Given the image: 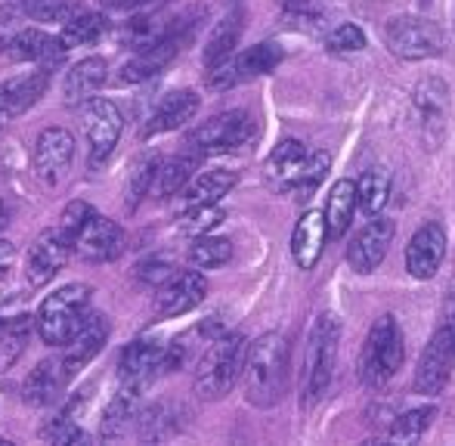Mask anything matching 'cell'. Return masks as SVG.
<instances>
[{
  "label": "cell",
  "mask_w": 455,
  "mask_h": 446,
  "mask_svg": "<svg viewBox=\"0 0 455 446\" xmlns=\"http://www.w3.org/2000/svg\"><path fill=\"white\" fill-rule=\"evenodd\" d=\"M189 264L196 270H217V267L229 264L233 260V242L223 239V235H192V245L186 251Z\"/></svg>",
  "instance_id": "d590c367"
},
{
  "label": "cell",
  "mask_w": 455,
  "mask_h": 446,
  "mask_svg": "<svg viewBox=\"0 0 455 446\" xmlns=\"http://www.w3.org/2000/svg\"><path fill=\"white\" fill-rule=\"evenodd\" d=\"M108 28V19L102 12H91V10H78L62 22L60 28V41L62 47H91V44L100 41Z\"/></svg>",
  "instance_id": "d6a6232c"
},
{
  "label": "cell",
  "mask_w": 455,
  "mask_h": 446,
  "mask_svg": "<svg viewBox=\"0 0 455 446\" xmlns=\"http://www.w3.org/2000/svg\"><path fill=\"white\" fill-rule=\"evenodd\" d=\"M282 6H285L288 12H294V10H313V0H282Z\"/></svg>",
  "instance_id": "816d5d0a"
},
{
  "label": "cell",
  "mask_w": 455,
  "mask_h": 446,
  "mask_svg": "<svg viewBox=\"0 0 455 446\" xmlns=\"http://www.w3.org/2000/svg\"><path fill=\"white\" fill-rule=\"evenodd\" d=\"M140 416V387L121 385L118 391L112 394L106 412H102V437L106 441H118V437L127 434V425L137 422Z\"/></svg>",
  "instance_id": "f546056e"
},
{
  "label": "cell",
  "mask_w": 455,
  "mask_h": 446,
  "mask_svg": "<svg viewBox=\"0 0 455 446\" xmlns=\"http://www.w3.org/2000/svg\"><path fill=\"white\" fill-rule=\"evenodd\" d=\"M338 344H341V323L331 314H319L307 332L304 366H300V403L310 406L329 391L335 378Z\"/></svg>",
  "instance_id": "7a4b0ae2"
},
{
  "label": "cell",
  "mask_w": 455,
  "mask_h": 446,
  "mask_svg": "<svg viewBox=\"0 0 455 446\" xmlns=\"http://www.w3.org/2000/svg\"><path fill=\"white\" fill-rule=\"evenodd\" d=\"M158 162H162L158 155H143V158L133 162L131 174H127V193H124L127 195L124 199L127 211H137L140 202H143L146 195H152V183H156Z\"/></svg>",
  "instance_id": "8d00e7d4"
},
{
  "label": "cell",
  "mask_w": 455,
  "mask_h": 446,
  "mask_svg": "<svg viewBox=\"0 0 455 446\" xmlns=\"http://www.w3.org/2000/svg\"><path fill=\"white\" fill-rule=\"evenodd\" d=\"M91 214H93V208L87 205V202L75 199V202H68V205H66V211L60 214V223H56V227H60L62 233L68 235V242H72V235L78 233V229H81V223H84L87 218H91Z\"/></svg>",
  "instance_id": "ee69618b"
},
{
  "label": "cell",
  "mask_w": 455,
  "mask_h": 446,
  "mask_svg": "<svg viewBox=\"0 0 455 446\" xmlns=\"http://www.w3.org/2000/svg\"><path fill=\"white\" fill-rule=\"evenodd\" d=\"M443 329H446V335H450L452 350H455V291H452L450 301H446V320H443Z\"/></svg>",
  "instance_id": "681fc988"
},
{
  "label": "cell",
  "mask_w": 455,
  "mask_h": 446,
  "mask_svg": "<svg viewBox=\"0 0 455 446\" xmlns=\"http://www.w3.org/2000/svg\"><path fill=\"white\" fill-rule=\"evenodd\" d=\"M245 350L248 341L239 332H223L211 341V347L202 354L196 366V378L192 387L202 400H223L242 378V366H245Z\"/></svg>",
  "instance_id": "3957f363"
},
{
  "label": "cell",
  "mask_w": 455,
  "mask_h": 446,
  "mask_svg": "<svg viewBox=\"0 0 455 446\" xmlns=\"http://www.w3.org/2000/svg\"><path fill=\"white\" fill-rule=\"evenodd\" d=\"M75 158V133L66 127H44L35 139V152H31V171L41 189H56L66 180L68 168Z\"/></svg>",
  "instance_id": "9c48e42d"
},
{
  "label": "cell",
  "mask_w": 455,
  "mask_h": 446,
  "mask_svg": "<svg viewBox=\"0 0 455 446\" xmlns=\"http://www.w3.org/2000/svg\"><path fill=\"white\" fill-rule=\"evenodd\" d=\"M12 62H35V66H53L66 56L60 35H47L41 28H16L4 50Z\"/></svg>",
  "instance_id": "7402d4cb"
},
{
  "label": "cell",
  "mask_w": 455,
  "mask_h": 446,
  "mask_svg": "<svg viewBox=\"0 0 455 446\" xmlns=\"http://www.w3.org/2000/svg\"><path fill=\"white\" fill-rule=\"evenodd\" d=\"M124 245L127 235L121 229V223L112 218H102L96 211L72 235V254H78L81 260H91V264H108V260L121 258Z\"/></svg>",
  "instance_id": "8fae6325"
},
{
  "label": "cell",
  "mask_w": 455,
  "mask_h": 446,
  "mask_svg": "<svg viewBox=\"0 0 455 446\" xmlns=\"http://www.w3.org/2000/svg\"><path fill=\"white\" fill-rule=\"evenodd\" d=\"M415 106L425 121V137L431 146H437L443 139L446 127V112H450V91L440 78H425L415 91Z\"/></svg>",
  "instance_id": "cb8c5ba5"
},
{
  "label": "cell",
  "mask_w": 455,
  "mask_h": 446,
  "mask_svg": "<svg viewBox=\"0 0 455 446\" xmlns=\"http://www.w3.org/2000/svg\"><path fill=\"white\" fill-rule=\"evenodd\" d=\"M66 385H68V375L62 369V360H44L25 378L22 400L28 406H53L62 397Z\"/></svg>",
  "instance_id": "d4e9b609"
},
{
  "label": "cell",
  "mask_w": 455,
  "mask_h": 446,
  "mask_svg": "<svg viewBox=\"0 0 455 446\" xmlns=\"http://www.w3.org/2000/svg\"><path fill=\"white\" fill-rule=\"evenodd\" d=\"M356 211V189L354 180H338L329 193V202H325V235L329 239H341L350 229V220H354Z\"/></svg>",
  "instance_id": "4dcf8cb0"
},
{
  "label": "cell",
  "mask_w": 455,
  "mask_h": 446,
  "mask_svg": "<svg viewBox=\"0 0 455 446\" xmlns=\"http://www.w3.org/2000/svg\"><path fill=\"white\" fill-rule=\"evenodd\" d=\"M446 258V233L440 223H425L406 245V270L412 279H431Z\"/></svg>",
  "instance_id": "ffe728a7"
},
{
  "label": "cell",
  "mask_w": 455,
  "mask_h": 446,
  "mask_svg": "<svg viewBox=\"0 0 455 446\" xmlns=\"http://www.w3.org/2000/svg\"><path fill=\"white\" fill-rule=\"evenodd\" d=\"M0 443H10V441H6V437H0Z\"/></svg>",
  "instance_id": "db71d44e"
},
{
  "label": "cell",
  "mask_w": 455,
  "mask_h": 446,
  "mask_svg": "<svg viewBox=\"0 0 455 446\" xmlns=\"http://www.w3.org/2000/svg\"><path fill=\"white\" fill-rule=\"evenodd\" d=\"M325 47H329L331 53H356V50L365 47V35L356 22H344V25H338V28L329 31Z\"/></svg>",
  "instance_id": "7bdbcfd3"
},
{
  "label": "cell",
  "mask_w": 455,
  "mask_h": 446,
  "mask_svg": "<svg viewBox=\"0 0 455 446\" xmlns=\"http://www.w3.org/2000/svg\"><path fill=\"white\" fill-rule=\"evenodd\" d=\"M108 332H112L108 316H102V314L84 316V323L78 326V332L68 338L66 354H62V369H66L68 381H72L87 362H93L96 356H100V350L106 347V341H108Z\"/></svg>",
  "instance_id": "ac0fdd59"
},
{
  "label": "cell",
  "mask_w": 455,
  "mask_h": 446,
  "mask_svg": "<svg viewBox=\"0 0 455 446\" xmlns=\"http://www.w3.org/2000/svg\"><path fill=\"white\" fill-rule=\"evenodd\" d=\"M68 258H72L68 235L60 227L44 229L35 239V245L28 248V258H25V279H28V285H35V289L47 285L68 264Z\"/></svg>",
  "instance_id": "4fadbf2b"
},
{
  "label": "cell",
  "mask_w": 455,
  "mask_h": 446,
  "mask_svg": "<svg viewBox=\"0 0 455 446\" xmlns=\"http://www.w3.org/2000/svg\"><path fill=\"white\" fill-rule=\"evenodd\" d=\"M19 298H10V301H0V329H4V323H10V316L19 314Z\"/></svg>",
  "instance_id": "f907efd6"
},
{
  "label": "cell",
  "mask_w": 455,
  "mask_h": 446,
  "mask_svg": "<svg viewBox=\"0 0 455 446\" xmlns=\"http://www.w3.org/2000/svg\"><path fill=\"white\" fill-rule=\"evenodd\" d=\"M189 37H192V28H183V31H174V35L162 37V41L152 44V47L137 50L133 60H127L124 66L118 68L115 81H118V84H143V81L156 78L164 66H171V60L180 53Z\"/></svg>",
  "instance_id": "5bb4252c"
},
{
  "label": "cell",
  "mask_w": 455,
  "mask_h": 446,
  "mask_svg": "<svg viewBox=\"0 0 455 446\" xmlns=\"http://www.w3.org/2000/svg\"><path fill=\"white\" fill-rule=\"evenodd\" d=\"M307 158H310V149H307L300 139H282L270 152L267 168H264V177H267V183H270V189H275V193H294L300 174H304Z\"/></svg>",
  "instance_id": "44dd1931"
},
{
  "label": "cell",
  "mask_w": 455,
  "mask_h": 446,
  "mask_svg": "<svg viewBox=\"0 0 455 446\" xmlns=\"http://www.w3.org/2000/svg\"><path fill=\"white\" fill-rule=\"evenodd\" d=\"M12 258H16V245H12V242H6V239H0V279L10 273Z\"/></svg>",
  "instance_id": "c3c4849f"
},
{
  "label": "cell",
  "mask_w": 455,
  "mask_h": 446,
  "mask_svg": "<svg viewBox=\"0 0 455 446\" xmlns=\"http://www.w3.org/2000/svg\"><path fill=\"white\" fill-rule=\"evenodd\" d=\"M168 4V0H100V6L106 10H146V6Z\"/></svg>",
  "instance_id": "bcb514c9"
},
{
  "label": "cell",
  "mask_w": 455,
  "mask_h": 446,
  "mask_svg": "<svg viewBox=\"0 0 455 446\" xmlns=\"http://www.w3.org/2000/svg\"><path fill=\"white\" fill-rule=\"evenodd\" d=\"M50 84V72L47 66H41L37 72H28L16 81H6L0 84V124L10 118H19L22 112H28L37 100L44 97Z\"/></svg>",
  "instance_id": "603a6c76"
},
{
  "label": "cell",
  "mask_w": 455,
  "mask_h": 446,
  "mask_svg": "<svg viewBox=\"0 0 455 446\" xmlns=\"http://www.w3.org/2000/svg\"><path fill=\"white\" fill-rule=\"evenodd\" d=\"M403 362H406V341H403L400 323L390 314L378 316L360 354V378L369 387H384L396 378Z\"/></svg>",
  "instance_id": "5b68a950"
},
{
  "label": "cell",
  "mask_w": 455,
  "mask_h": 446,
  "mask_svg": "<svg viewBox=\"0 0 455 446\" xmlns=\"http://www.w3.org/2000/svg\"><path fill=\"white\" fill-rule=\"evenodd\" d=\"M223 218H227V214L217 205H189V211L180 218V229L189 235H204V233H211L217 223H223Z\"/></svg>",
  "instance_id": "b9f144b4"
},
{
  "label": "cell",
  "mask_w": 455,
  "mask_h": 446,
  "mask_svg": "<svg viewBox=\"0 0 455 446\" xmlns=\"http://www.w3.org/2000/svg\"><path fill=\"white\" fill-rule=\"evenodd\" d=\"M198 109H202V97H198L196 91H171L168 97L158 100V106L149 112L140 137L149 139V137H162V133L177 131L186 121L196 118Z\"/></svg>",
  "instance_id": "d6986e66"
},
{
  "label": "cell",
  "mask_w": 455,
  "mask_h": 446,
  "mask_svg": "<svg viewBox=\"0 0 455 446\" xmlns=\"http://www.w3.org/2000/svg\"><path fill=\"white\" fill-rule=\"evenodd\" d=\"M108 78V62L102 56H87V60L75 62L66 72V81H62V93H66L68 103H84L91 100Z\"/></svg>",
  "instance_id": "83f0119b"
},
{
  "label": "cell",
  "mask_w": 455,
  "mask_h": 446,
  "mask_svg": "<svg viewBox=\"0 0 455 446\" xmlns=\"http://www.w3.org/2000/svg\"><path fill=\"white\" fill-rule=\"evenodd\" d=\"M434 418H437V406H419V410H409V412H403V416L394 418L387 437L394 443H415L427 428H431Z\"/></svg>",
  "instance_id": "74e56055"
},
{
  "label": "cell",
  "mask_w": 455,
  "mask_h": 446,
  "mask_svg": "<svg viewBox=\"0 0 455 446\" xmlns=\"http://www.w3.org/2000/svg\"><path fill=\"white\" fill-rule=\"evenodd\" d=\"M282 60H285V50H282L279 44H273V41L254 44V47H248L245 53L229 56L227 62L208 68V87L211 91H229V87L245 84V81L273 72Z\"/></svg>",
  "instance_id": "30bf717a"
},
{
  "label": "cell",
  "mask_w": 455,
  "mask_h": 446,
  "mask_svg": "<svg viewBox=\"0 0 455 446\" xmlns=\"http://www.w3.org/2000/svg\"><path fill=\"white\" fill-rule=\"evenodd\" d=\"M329 168H331V155L325 149H313L310 158L304 164V174H300L298 187H294V195L298 199H310L313 193L319 189V183L329 177Z\"/></svg>",
  "instance_id": "60d3db41"
},
{
  "label": "cell",
  "mask_w": 455,
  "mask_h": 446,
  "mask_svg": "<svg viewBox=\"0 0 455 446\" xmlns=\"http://www.w3.org/2000/svg\"><path fill=\"white\" fill-rule=\"evenodd\" d=\"M396 235V223L390 218H371L360 233L354 235V242L347 245V264L356 273H375L381 267V260L387 258L390 242Z\"/></svg>",
  "instance_id": "9a60e30c"
},
{
  "label": "cell",
  "mask_w": 455,
  "mask_h": 446,
  "mask_svg": "<svg viewBox=\"0 0 455 446\" xmlns=\"http://www.w3.org/2000/svg\"><path fill=\"white\" fill-rule=\"evenodd\" d=\"M91 314V285L72 283L56 289L50 298H44L41 310L35 316V329L44 344L50 347H66L68 338L78 332L84 316Z\"/></svg>",
  "instance_id": "277c9868"
},
{
  "label": "cell",
  "mask_w": 455,
  "mask_h": 446,
  "mask_svg": "<svg viewBox=\"0 0 455 446\" xmlns=\"http://www.w3.org/2000/svg\"><path fill=\"white\" fill-rule=\"evenodd\" d=\"M239 183V174L235 171H202V174H192L189 183L183 187V199L186 205H217L229 189Z\"/></svg>",
  "instance_id": "f1b7e54d"
},
{
  "label": "cell",
  "mask_w": 455,
  "mask_h": 446,
  "mask_svg": "<svg viewBox=\"0 0 455 446\" xmlns=\"http://www.w3.org/2000/svg\"><path fill=\"white\" fill-rule=\"evenodd\" d=\"M19 10L35 22H66L81 10L78 0H19Z\"/></svg>",
  "instance_id": "f35d334b"
},
{
  "label": "cell",
  "mask_w": 455,
  "mask_h": 446,
  "mask_svg": "<svg viewBox=\"0 0 455 446\" xmlns=\"http://www.w3.org/2000/svg\"><path fill=\"white\" fill-rule=\"evenodd\" d=\"M198 168V155L189 152V155H177V158H168V162H158V171H156V189L158 199H171V195L183 193V187L189 183V177L196 174Z\"/></svg>",
  "instance_id": "836d02e7"
},
{
  "label": "cell",
  "mask_w": 455,
  "mask_h": 446,
  "mask_svg": "<svg viewBox=\"0 0 455 446\" xmlns=\"http://www.w3.org/2000/svg\"><path fill=\"white\" fill-rule=\"evenodd\" d=\"M6 227H10V205L0 199V233H4Z\"/></svg>",
  "instance_id": "f5cc1de1"
},
{
  "label": "cell",
  "mask_w": 455,
  "mask_h": 446,
  "mask_svg": "<svg viewBox=\"0 0 455 446\" xmlns=\"http://www.w3.org/2000/svg\"><path fill=\"white\" fill-rule=\"evenodd\" d=\"M81 121H84L87 137V164H91V171H100L118 146L121 131H124V115L112 100L91 97L81 106Z\"/></svg>",
  "instance_id": "ba28073f"
},
{
  "label": "cell",
  "mask_w": 455,
  "mask_h": 446,
  "mask_svg": "<svg viewBox=\"0 0 455 446\" xmlns=\"http://www.w3.org/2000/svg\"><path fill=\"white\" fill-rule=\"evenodd\" d=\"M164 347L156 338H137L118 356V381L143 391L158 372H164Z\"/></svg>",
  "instance_id": "e0dca14e"
},
{
  "label": "cell",
  "mask_w": 455,
  "mask_h": 446,
  "mask_svg": "<svg viewBox=\"0 0 455 446\" xmlns=\"http://www.w3.org/2000/svg\"><path fill=\"white\" fill-rule=\"evenodd\" d=\"M242 31H245V12L233 10L229 16H223L220 22L214 25V31L208 35V41H204V50H202L204 68H214V66H220V62H227L229 56L235 53V47H239Z\"/></svg>",
  "instance_id": "4316f807"
},
{
  "label": "cell",
  "mask_w": 455,
  "mask_h": 446,
  "mask_svg": "<svg viewBox=\"0 0 455 446\" xmlns=\"http://www.w3.org/2000/svg\"><path fill=\"white\" fill-rule=\"evenodd\" d=\"M208 298V279L198 270H180L171 273L162 285L156 289V310L158 320H174V316H183L189 310H196L198 304Z\"/></svg>",
  "instance_id": "7c38bea8"
},
{
  "label": "cell",
  "mask_w": 455,
  "mask_h": 446,
  "mask_svg": "<svg viewBox=\"0 0 455 446\" xmlns=\"http://www.w3.org/2000/svg\"><path fill=\"white\" fill-rule=\"evenodd\" d=\"M258 124H254L251 112L245 109H229V112H220L214 118L202 121L196 131L189 133L186 146L189 152H196L198 158L202 155H223V152H233L239 146H245L248 139L254 137Z\"/></svg>",
  "instance_id": "52a82bcc"
},
{
  "label": "cell",
  "mask_w": 455,
  "mask_h": 446,
  "mask_svg": "<svg viewBox=\"0 0 455 446\" xmlns=\"http://www.w3.org/2000/svg\"><path fill=\"white\" fill-rule=\"evenodd\" d=\"M31 329H35V316L28 310H19L16 316H10V323H4V329H0V375L10 372L19 362V356L25 354Z\"/></svg>",
  "instance_id": "1f68e13d"
},
{
  "label": "cell",
  "mask_w": 455,
  "mask_h": 446,
  "mask_svg": "<svg viewBox=\"0 0 455 446\" xmlns=\"http://www.w3.org/2000/svg\"><path fill=\"white\" fill-rule=\"evenodd\" d=\"M325 218L319 211H307L304 218L298 220L291 235V254H294V264L300 270H313L323 258V248H325Z\"/></svg>",
  "instance_id": "484cf974"
},
{
  "label": "cell",
  "mask_w": 455,
  "mask_h": 446,
  "mask_svg": "<svg viewBox=\"0 0 455 446\" xmlns=\"http://www.w3.org/2000/svg\"><path fill=\"white\" fill-rule=\"evenodd\" d=\"M384 47L396 56V60L419 62L431 60V56L443 53V31L437 22L421 16H396L381 28Z\"/></svg>",
  "instance_id": "8992f818"
},
{
  "label": "cell",
  "mask_w": 455,
  "mask_h": 446,
  "mask_svg": "<svg viewBox=\"0 0 455 446\" xmlns=\"http://www.w3.org/2000/svg\"><path fill=\"white\" fill-rule=\"evenodd\" d=\"M16 35V16H12L10 10L0 12V53L6 50V44H10V37Z\"/></svg>",
  "instance_id": "7dc6e473"
},
{
  "label": "cell",
  "mask_w": 455,
  "mask_h": 446,
  "mask_svg": "<svg viewBox=\"0 0 455 446\" xmlns=\"http://www.w3.org/2000/svg\"><path fill=\"white\" fill-rule=\"evenodd\" d=\"M356 189V208L369 218L381 214V208L390 199V174L384 168H369L360 180H354Z\"/></svg>",
  "instance_id": "e575fe53"
},
{
  "label": "cell",
  "mask_w": 455,
  "mask_h": 446,
  "mask_svg": "<svg viewBox=\"0 0 455 446\" xmlns=\"http://www.w3.org/2000/svg\"><path fill=\"white\" fill-rule=\"evenodd\" d=\"M245 400L258 410H270L282 400L288 385V341L279 332L254 338L245 350Z\"/></svg>",
  "instance_id": "6da1fadb"
},
{
  "label": "cell",
  "mask_w": 455,
  "mask_h": 446,
  "mask_svg": "<svg viewBox=\"0 0 455 446\" xmlns=\"http://www.w3.org/2000/svg\"><path fill=\"white\" fill-rule=\"evenodd\" d=\"M452 366H455L452 341H450V335H446V329L440 326L431 341H427L425 354H421V360H419V372H415V394L437 397V394L450 385Z\"/></svg>",
  "instance_id": "2e32d148"
},
{
  "label": "cell",
  "mask_w": 455,
  "mask_h": 446,
  "mask_svg": "<svg viewBox=\"0 0 455 446\" xmlns=\"http://www.w3.org/2000/svg\"><path fill=\"white\" fill-rule=\"evenodd\" d=\"M174 273V267L168 264V260H143V264L137 267V279L140 283H149V285H162L164 279Z\"/></svg>",
  "instance_id": "f6af8a7d"
},
{
  "label": "cell",
  "mask_w": 455,
  "mask_h": 446,
  "mask_svg": "<svg viewBox=\"0 0 455 446\" xmlns=\"http://www.w3.org/2000/svg\"><path fill=\"white\" fill-rule=\"evenodd\" d=\"M37 437L47 443H60V446H72V443H93V437L81 428L78 422H72L68 416H56L47 425H41Z\"/></svg>",
  "instance_id": "ab89813d"
}]
</instances>
